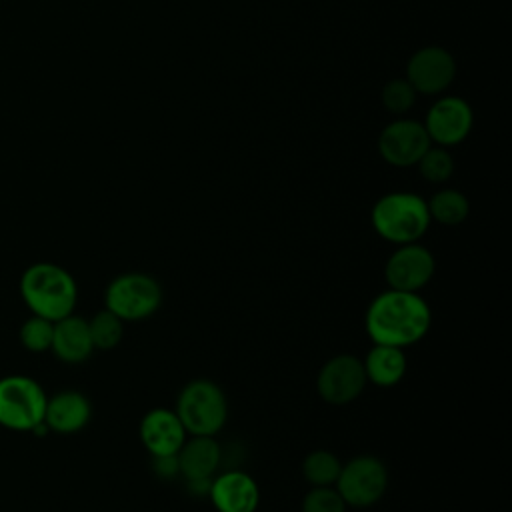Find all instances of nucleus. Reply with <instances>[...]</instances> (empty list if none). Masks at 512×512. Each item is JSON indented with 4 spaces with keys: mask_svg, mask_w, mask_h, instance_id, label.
Wrapping results in <instances>:
<instances>
[{
    "mask_svg": "<svg viewBox=\"0 0 512 512\" xmlns=\"http://www.w3.org/2000/svg\"><path fill=\"white\" fill-rule=\"evenodd\" d=\"M432 326V310L418 292L384 290L366 308L364 328L374 344L408 348L418 344Z\"/></svg>",
    "mask_w": 512,
    "mask_h": 512,
    "instance_id": "1",
    "label": "nucleus"
},
{
    "mask_svg": "<svg viewBox=\"0 0 512 512\" xmlns=\"http://www.w3.org/2000/svg\"><path fill=\"white\" fill-rule=\"evenodd\" d=\"M20 296L32 314L52 322L74 312L78 286L68 270L52 262L28 266L20 278Z\"/></svg>",
    "mask_w": 512,
    "mask_h": 512,
    "instance_id": "2",
    "label": "nucleus"
},
{
    "mask_svg": "<svg viewBox=\"0 0 512 512\" xmlns=\"http://www.w3.org/2000/svg\"><path fill=\"white\" fill-rule=\"evenodd\" d=\"M370 222L382 240L400 246L418 242L432 220L422 196L412 192H390L376 200L370 212Z\"/></svg>",
    "mask_w": 512,
    "mask_h": 512,
    "instance_id": "3",
    "label": "nucleus"
},
{
    "mask_svg": "<svg viewBox=\"0 0 512 512\" xmlns=\"http://www.w3.org/2000/svg\"><path fill=\"white\" fill-rule=\"evenodd\" d=\"M174 412L188 436H216L228 420V400L216 382L196 378L178 392Z\"/></svg>",
    "mask_w": 512,
    "mask_h": 512,
    "instance_id": "4",
    "label": "nucleus"
},
{
    "mask_svg": "<svg viewBox=\"0 0 512 512\" xmlns=\"http://www.w3.org/2000/svg\"><path fill=\"white\" fill-rule=\"evenodd\" d=\"M160 304L162 286L146 272H124L112 278L104 292V308L124 322L146 320Z\"/></svg>",
    "mask_w": 512,
    "mask_h": 512,
    "instance_id": "5",
    "label": "nucleus"
},
{
    "mask_svg": "<svg viewBox=\"0 0 512 512\" xmlns=\"http://www.w3.org/2000/svg\"><path fill=\"white\" fill-rule=\"evenodd\" d=\"M46 392L30 376L0 378V426L16 432H34L44 424Z\"/></svg>",
    "mask_w": 512,
    "mask_h": 512,
    "instance_id": "6",
    "label": "nucleus"
},
{
    "mask_svg": "<svg viewBox=\"0 0 512 512\" xmlns=\"http://www.w3.org/2000/svg\"><path fill=\"white\" fill-rule=\"evenodd\" d=\"M336 492L350 508L374 506L388 488L386 464L370 454H362L342 464L334 484Z\"/></svg>",
    "mask_w": 512,
    "mask_h": 512,
    "instance_id": "7",
    "label": "nucleus"
},
{
    "mask_svg": "<svg viewBox=\"0 0 512 512\" xmlns=\"http://www.w3.org/2000/svg\"><path fill=\"white\" fill-rule=\"evenodd\" d=\"M362 360L354 354H336L322 364L316 376L318 396L332 406L354 402L366 388Z\"/></svg>",
    "mask_w": 512,
    "mask_h": 512,
    "instance_id": "8",
    "label": "nucleus"
},
{
    "mask_svg": "<svg viewBox=\"0 0 512 512\" xmlns=\"http://www.w3.org/2000/svg\"><path fill=\"white\" fill-rule=\"evenodd\" d=\"M436 272L434 254L420 242L400 244L384 264L388 288L402 292H420L430 284Z\"/></svg>",
    "mask_w": 512,
    "mask_h": 512,
    "instance_id": "9",
    "label": "nucleus"
},
{
    "mask_svg": "<svg viewBox=\"0 0 512 512\" xmlns=\"http://www.w3.org/2000/svg\"><path fill=\"white\" fill-rule=\"evenodd\" d=\"M428 148L430 138L424 124L408 118L390 122L378 136V152L382 160L396 168H408L418 164Z\"/></svg>",
    "mask_w": 512,
    "mask_h": 512,
    "instance_id": "10",
    "label": "nucleus"
},
{
    "mask_svg": "<svg viewBox=\"0 0 512 512\" xmlns=\"http://www.w3.org/2000/svg\"><path fill=\"white\" fill-rule=\"evenodd\" d=\"M456 76V62L442 46H424L412 54L406 66V80L420 94L444 92Z\"/></svg>",
    "mask_w": 512,
    "mask_h": 512,
    "instance_id": "11",
    "label": "nucleus"
},
{
    "mask_svg": "<svg viewBox=\"0 0 512 512\" xmlns=\"http://www.w3.org/2000/svg\"><path fill=\"white\" fill-rule=\"evenodd\" d=\"M472 122L474 116L468 102L458 96H444L430 106L424 128L430 142L448 148L460 144L470 134Z\"/></svg>",
    "mask_w": 512,
    "mask_h": 512,
    "instance_id": "12",
    "label": "nucleus"
},
{
    "mask_svg": "<svg viewBox=\"0 0 512 512\" xmlns=\"http://www.w3.org/2000/svg\"><path fill=\"white\" fill-rule=\"evenodd\" d=\"M138 436L150 456H166L178 454L188 432L172 408H152L142 416Z\"/></svg>",
    "mask_w": 512,
    "mask_h": 512,
    "instance_id": "13",
    "label": "nucleus"
},
{
    "mask_svg": "<svg viewBox=\"0 0 512 512\" xmlns=\"http://www.w3.org/2000/svg\"><path fill=\"white\" fill-rule=\"evenodd\" d=\"M208 498L218 512H256L260 488L250 474L228 470L212 478Z\"/></svg>",
    "mask_w": 512,
    "mask_h": 512,
    "instance_id": "14",
    "label": "nucleus"
},
{
    "mask_svg": "<svg viewBox=\"0 0 512 512\" xmlns=\"http://www.w3.org/2000/svg\"><path fill=\"white\" fill-rule=\"evenodd\" d=\"M92 416L90 400L78 390H60L46 400L44 426L58 434L80 432Z\"/></svg>",
    "mask_w": 512,
    "mask_h": 512,
    "instance_id": "15",
    "label": "nucleus"
},
{
    "mask_svg": "<svg viewBox=\"0 0 512 512\" xmlns=\"http://www.w3.org/2000/svg\"><path fill=\"white\" fill-rule=\"evenodd\" d=\"M178 474L188 480H210L222 464V446L214 436H190L176 454Z\"/></svg>",
    "mask_w": 512,
    "mask_h": 512,
    "instance_id": "16",
    "label": "nucleus"
},
{
    "mask_svg": "<svg viewBox=\"0 0 512 512\" xmlns=\"http://www.w3.org/2000/svg\"><path fill=\"white\" fill-rule=\"evenodd\" d=\"M50 350L66 364H80L88 360V356L94 352L88 320L74 314L56 320Z\"/></svg>",
    "mask_w": 512,
    "mask_h": 512,
    "instance_id": "17",
    "label": "nucleus"
},
{
    "mask_svg": "<svg viewBox=\"0 0 512 512\" xmlns=\"http://www.w3.org/2000/svg\"><path fill=\"white\" fill-rule=\"evenodd\" d=\"M362 366H364L366 380L380 388L396 386L404 378L408 368L404 350L396 346H386V344H374L366 352Z\"/></svg>",
    "mask_w": 512,
    "mask_h": 512,
    "instance_id": "18",
    "label": "nucleus"
},
{
    "mask_svg": "<svg viewBox=\"0 0 512 512\" xmlns=\"http://www.w3.org/2000/svg\"><path fill=\"white\" fill-rule=\"evenodd\" d=\"M430 220H436L444 226H458L462 224L470 214V202L468 198L454 188H444L432 194L430 200H426Z\"/></svg>",
    "mask_w": 512,
    "mask_h": 512,
    "instance_id": "19",
    "label": "nucleus"
},
{
    "mask_svg": "<svg viewBox=\"0 0 512 512\" xmlns=\"http://www.w3.org/2000/svg\"><path fill=\"white\" fill-rule=\"evenodd\" d=\"M342 462L330 450H312L302 460V476L310 486H334Z\"/></svg>",
    "mask_w": 512,
    "mask_h": 512,
    "instance_id": "20",
    "label": "nucleus"
},
{
    "mask_svg": "<svg viewBox=\"0 0 512 512\" xmlns=\"http://www.w3.org/2000/svg\"><path fill=\"white\" fill-rule=\"evenodd\" d=\"M88 330L94 350H112L120 344L124 336V320L114 312L102 308L88 320Z\"/></svg>",
    "mask_w": 512,
    "mask_h": 512,
    "instance_id": "21",
    "label": "nucleus"
},
{
    "mask_svg": "<svg viewBox=\"0 0 512 512\" xmlns=\"http://www.w3.org/2000/svg\"><path fill=\"white\" fill-rule=\"evenodd\" d=\"M418 170L424 180L432 184H442L452 176L454 160L444 146H436V148L430 146L418 160Z\"/></svg>",
    "mask_w": 512,
    "mask_h": 512,
    "instance_id": "22",
    "label": "nucleus"
},
{
    "mask_svg": "<svg viewBox=\"0 0 512 512\" xmlns=\"http://www.w3.org/2000/svg\"><path fill=\"white\" fill-rule=\"evenodd\" d=\"M52 334H54V322L42 316L32 314L22 326H20V344L30 352H46L52 346Z\"/></svg>",
    "mask_w": 512,
    "mask_h": 512,
    "instance_id": "23",
    "label": "nucleus"
},
{
    "mask_svg": "<svg viewBox=\"0 0 512 512\" xmlns=\"http://www.w3.org/2000/svg\"><path fill=\"white\" fill-rule=\"evenodd\" d=\"M416 90L406 78H394L382 88V104L390 114H406L416 102Z\"/></svg>",
    "mask_w": 512,
    "mask_h": 512,
    "instance_id": "24",
    "label": "nucleus"
},
{
    "mask_svg": "<svg viewBox=\"0 0 512 512\" xmlns=\"http://www.w3.org/2000/svg\"><path fill=\"white\" fill-rule=\"evenodd\" d=\"M346 508L334 486H312L302 498V512H346Z\"/></svg>",
    "mask_w": 512,
    "mask_h": 512,
    "instance_id": "25",
    "label": "nucleus"
},
{
    "mask_svg": "<svg viewBox=\"0 0 512 512\" xmlns=\"http://www.w3.org/2000/svg\"><path fill=\"white\" fill-rule=\"evenodd\" d=\"M152 470L160 478H176L178 474V458L176 454H166V456H152Z\"/></svg>",
    "mask_w": 512,
    "mask_h": 512,
    "instance_id": "26",
    "label": "nucleus"
}]
</instances>
